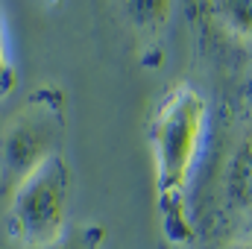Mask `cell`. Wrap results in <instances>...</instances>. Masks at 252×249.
<instances>
[{
    "label": "cell",
    "mask_w": 252,
    "mask_h": 249,
    "mask_svg": "<svg viewBox=\"0 0 252 249\" xmlns=\"http://www.w3.org/2000/svg\"><path fill=\"white\" fill-rule=\"evenodd\" d=\"M106 244V229L100 223H82V226H67L59 241L38 249H100Z\"/></svg>",
    "instance_id": "cell-7"
},
{
    "label": "cell",
    "mask_w": 252,
    "mask_h": 249,
    "mask_svg": "<svg viewBox=\"0 0 252 249\" xmlns=\"http://www.w3.org/2000/svg\"><path fill=\"white\" fill-rule=\"evenodd\" d=\"M67 193H70V170L62 156H56L12 190L9 199L12 235L27 249H38L59 241L67 229Z\"/></svg>",
    "instance_id": "cell-4"
},
{
    "label": "cell",
    "mask_w": 252,
    "mask_h": 249,
    "mask_svg": "<svg viewBox=\"0 0 252 249\" xmlns=\"http://www.w3.org/2000/svg\"><path fill=\"white\" fill-rule=\"evenodd\" d=\"M226 249H252V244H232V247H226Z\"/></svg>",
    "instance_id": "cell-9"
},
{
    "label": "cell",
    "mask_w": 252,
    "mask_h": 249,
    "mask_svg": "<svg viewBox=\"0 0 252 249\" xmlns=\"http://www.w3.org/2000/svg\"><path fill=\"white\" fill-rule=\"evenodd\" d=\"M211 235H232L252 226V79L229 106L217 129L205 182L199 187V208L190 211Z\"/></svg>",
    "instance_id": "cell-2"
},
{
    "label": "cell",
    "mask_w": 252,
    "mask_h": 249,
    "mask_svg": "<svg viewBox=\"0 0 252 249\" xmlns=\"http://www.w3.org/2000/svg\"><path fill=\"white\" fill-rule=\"evenodd\" d=\"M15 85H18V70L6 50V32H3V15H0V100L9 97L15 91Z\"/></svg>",
    "instance_id": "cell-8"
},
{
    "label": "cell",
    "mask_w": 252,
    "mask_h": 249,
    "mask_svg": "<svg viewBox=\"0 0 252 249\" xmlns=\"http://www.w3.org/2000/svg\"><path fill=\"white\" fill-rule=\"evenodd\" d=\"M126 24L147 41L158 38V32L167 27L173 0H121Z\"/></svg>",
    "instance_id": "cell-5"
},
{
    "label": "cell",
    "mask_w": 252,
    "mask_h": 249,
    "mask_svg": "<svg viewBox=\"0 0 252 249\" xmlns=\"http://www.w3.org/2000/svg\"><path fill=\"white\" fill-rule=\"evenodd\" d=\"M64 132V91L56 85L35 88L0 132V187L12 193L41 164L62 156Z\"/></svg>",
    "instance_id": "cell-3"
},
{
    "label": "cell",
    "mask_w": 252,
    "mask_h": 249,
    "mask_svg": "<svg viewBox=\"0 0 252 249\" xmlns=\"http://www.w3.org/2000/svg\"><path fill=\"white\" fill-rule=\"evenodd\" d=\"M211 12L226 35L252 47V0H211Z\"/></svg>",
    "instance_id": "cell-6"
},
{
    "label": "cell",
    "mask_w": 252,
    "mask_h": 249,
    "mask_svg": "<svg viewBox=\"0 0 252 249\" xmlns=\"http://www.w3.org/2000/svg\"><path fill=\"white\" fill-rule=\"evenodd\" d=\"M208 129L205 97L190 88L176 85L156 106L150 121V144L156 156V202L167 241L188 247L196 241L190 217V182L202 153Z\"/></svg>",
    "instance_id": "cell-1"
}]
</instances>
